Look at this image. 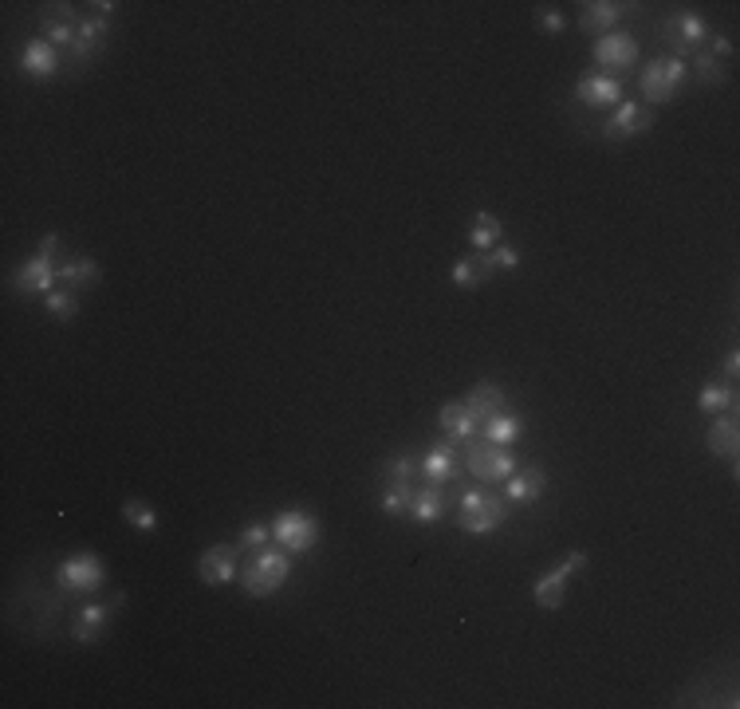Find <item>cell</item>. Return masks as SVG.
Instances as JSON below:
<instances>
[{"instance_id":"cell-1","label":"cell","mask_w":740,"mask_h":709,"mask_svg":"<svg viewBox=\"0 0 740 709\" xmlns=\"http://www.w3.org/2000/svg\"><path fill=\"white\" fill-rule=\"evenodd\" d=\"M685 79H689L685 60H678V56H658V60H650L646 71L638 75V87H642V99H646V103L666 107V103H674V99H678V91L685 87Z\"/></svg>"},{"instance_id":"cell-2","label":"cell","mask_w":740,"mask_h":709,"mask_svg":"<svg viewBox=\"0 0 740 709\" xmlns=\"http://www.w3.org/2000/svg\"><path fill=\"white\" fill-rule=\"evenodd\" d=\"M56 253H60V237L48 233L36 249V257H28L20 268H16V292L28 300V296H48L56 288Z\"/></svg>"},{"instance_id":"cell-3","label":"cell","mask_w":740,"mask_h":709,"mask_svg":"<svg viewBox=\"0 0 740 709\" xmlns=\"http://www.w3.org/2000/svg\"><path fill=\"white\" fill-rule=\"evenodd\" d=\"M504 520H508V505L496 497L493 489H469V493L461 497V513H457L461 532H469V536H489V532H496Z\"/></svg>"},{"instance_id":"cell-4","label":"cell","mask_w":740,"mask_h":709,"mask_svg":"<svg viewBox=\"0 0 740 709\" xmlns=\"http://www.w3.org/2000/svg\"><path fill=\"white\" fill-rule=\"evenodd\" d=\"M288 576H292V560H288V552H272V548H264L252 564H245L241 583H245V591L252 595V599H264V595H276V591L288 583Z\"/></svg>"},{"instance_id":"cell-5","label":"cell","mask_w":740,"mask_h":709,"mask_svg":"<svg viewBox=\"0 0 740 709\" xmlns=\"http://www.w3.org/2000/svg\"><path fill=\"white\" fill-rule=\"evenodd\" d=\"M465 469L477 477V481H508L512 473H516V457H512V450L508 446H493V442H465Z\"/></svg>"},{"instance_id":"cell-6","label":"cell","mask_w":740,"mask_h":709,"mask_svg":"<svg viewBox=\"0 0 740 709\" xmlns=\"http://www.w3.org/2000/svg\"><path fill=\"white\" fill-rule=\"evenodd\" d=\"M272 540L284 548V552H311L315 540H319V520L304 509H288L272 520Z\"/></svg>"},{"instance_id":"cell-7","label":"cell","mask_w":740,"mask_h":709,"mask_svg":"<svg viewBox=\"0 0 740 709\" xmlns=\"http://www.w3.org/2000/svg\"><path fill=\"white\" fill-rule=\"evenodd\" d=\"M662 36H666V44L681 56H697L701 48H705V40H709V24L697 16V12H674V16H666V24H662Z\"/></svg>"},{"instance_id":"cell-8","label":"cell","mask_w":740,"mask_h":709,"mask_svg":"<svg viewBox=\"0 0 740 709\" xmlns=\"http://www.w3.org/2000/svg\"><path fill=\"white\" fill-rule=\"evenodd\" d=\"M56 583H60L63 591H99L107 583V568H103L99 556L79 552V556L63 560L60 568H56Z\"/></svg>"},{"instance_id":"cell-9","label":"cell","mask_w":740,"mask_h":709,"mask_svg":"<svg viewBox=\"0 0 740 709\" xmlns=\"http://www.w3.org/2000/svg\"><path fill=\"white\" fill-rule=\"evenodd\" d=\"M457 465H461V450H457V442H449V438H441V442H433L430 450L422 453V461H418V473H422V481L426 485H449L453 477H457Z\"/></svg>"},{"instance_id":"cell-10","label":"cell","mask_w":740,"mask_h":709,"mask_svg":"<svg viewBox=\"0 0 740 709\" xmlns=\"http://www.w3.org/2000/svg\"><path fill=\"white\" fill-rule=\"evenodd\" d=\"M595 64L603 67V71H626V67L638 64V40H634V32H607L603 40H595Z\"/></svg>"},{"instance_id":"cell-11","label":"cell","mask_w":740,"mask_h":709,"mask_svg":"<svg viewBox=\"0 0 740 709\" xmlns=\"http://www.w3.org/2000/svg\"><path fill=\"white\" fill-rule=\"evenodd\" d=\"M197 576H201L205 587H225V583H233L241 576V568H237V548H233V544H213V548H205L201 560H197Z\"/></svg>"},{"instance_id":"cell-12","label":"cell","mask_w":740,"mask_h":709,"mask_svg":"<svg viewBox=\"0 0 740 709\" xmlns=\"http://www.w3.org/2000/svg\"><path fill=\"white\" fill-rule=\"evenodd\" d=\"M654 127V115L642 107V103H634V99H622L615 107V115L603 123V138H611V142H626V138H638V134H646V130Z\"/></svg>"},{"instance_id":"cell-13","label":"cell","mask_w":740,"mask_h":709,"mask_svg":"<svg viewBox=\"0 0 740 709\" xmlns=\"http://www.w3.org/2000/svg\"><path fill=\"white\" fill-rule=\"evenodd\" d=\"M115 607H123V595H115L111 603H83V607L75 611V619H71V639L83 646L99 643V639H103V627H107V619H111Z\"/></svg>"},{"instance_id":"cell-14","label":"cell","mask_w":740,"mask_h":709,"mask_svg":"<svg viewBox=\"0 0 740 709\" xmlns=\"http://www.w3.org/2000/svg\"><path fill=\"white\" fill-rule=\"evenodd\" d=\"M575 95H579V103L583 107H591V111H607V107H618L622 103V83H618V75H583L579 83H575Z\"/></svg>"},{"instance_id":"cell-15","label":"cell","mask_w":740,"mask_h":709,"mask_svg":"<svg viewBox=\"0 0 740 709\" xmlns=\"http://www.w3.org/2000/svg\"><path fill=\"white\" fill-rule=\"evenodd\" d=\"M111 36V20L107 16H87V20H79V28H75V44L67 48L71 52V64H87V60H95V52L103 48V40Z\"/></svg>"},{"instance_id":"cell-16","label":"cell","mask_w":740,"mask_h":709,"mask_svg":"<svg viewBox=\"0 0 740 709\" xmlns=\"http://www.w3.org/2000/svg\"><path fill=\"white\" fill-rule=\"evenodd\" d=\"M630 8H634V4H618V0H591V4H579V28H583L587 36H607Z\"/></svg>"},{"instance_id":"cell-17","label":"cell","mask_w":740,"mask_h":709,"mask_svg":"<svg viewBox=\"0 0 740 709\" xmlns=\"http://www.w3.org/2000/svg\"><path fill=\"white\" fill-rule=\"evenodd\" d=\"M20 71L32 75V79H52V75L60 71V52H56V44H48V40H28L24 52H20Z\"/></svg>"},{"instance_id":"cell-18","label":"cell","mask_w":740,"mask_h":709,"mask_svg":"<svg viewBox=\"0 0 740 709\" xmlns=\"http://www.w3.org/2000/svg\"><path fill=\"white\" fill-rule=\"evenodd\" d=\"M571 564H555V568H548L540 580H536V587H532V595H536V607L540 611H559L563 607V595H567V580H571Z\"/></svg>"},{"instance_id":"cell-19","label":"cell","mask_w":740,"mask_h":709,"mask_svg":"<svg viewBox=\"0 0 740 709\" xmlns=\"http://www.w3.org/2000/svg\"><path fill=\"white\" fill-rule=\"evenodd\" d=\"M437 426L445 430V438H449V442L465 446V442L477 434V426H481V422L469 414V406H465V402H445V406L437 410Z\"/></svg>"},{"instance_id":"cell-20","label":"cell","mask_w":740,"mask_h":709,"mask_svg":"<svg viewBox=\"0 0 740 709\" xmlns=\"http://www.w3.org/2000/svg\"><path fill=\"white\" fill-rule=\"evenodd\" d=\"M544 489H548V473H544L540 465H528V469H520V473H512V477L504 481V493H508V501H516V505L540 501Z\"/></svg>"},{"instance_id":"cell-21","label":"cell","mask_w":740,"mask_h":709,"mask_svg":"<svg viewBox=\"0 0 740 709\" xmlns=\"http://www.w3.org/2000/svg\"><path fill=\"white\" fill-rule=\"evenodd\" d=\"M56 284L67 292H87L91 284H99V260L95 257H67L56 268Z\"/></svg>"},{"instance_id":"cell-22","label":"cell","mask_w":740,"mask_h":709,"mask_svg":"<svg viewBox=\"0 0 740 709\" xmlns=\"http://www.w3.org/2000/svg\"><path fill=\"white\" fill-rule=\"evenodd\" d=\"M705 446L713 457H737V446H740V426L733 414H713L709 422V434H705Z\"/></svg>"},{"instance_id":"cell-23","label":"cell","mask_w":740,"mask_h":709,"mask_svg":"<svg viewBox=\"0 0 740 709\" xmlns=\"http://www.w3.org/2000/svg\"><path fill=\"white\" fill-rule=\"evenodd\" d=\"M414 473H418V461L414 457H406V453H398V457H390L386 465H382V493H402V497H414Z\"/></svg>"},{"instance_id":"cell-24","label":"cell","mask_w":740,"mask_h":709,"mask_svg":"<svg viewBox=\"0 0 740 709\" xmlns=\"http://www.w3.org/2000/svg\"><path fill=\"white\" fill-rule=\"evenodd\" d=\"M406 516H410L414 524H437V520H445V493H441V489H433V485L414 489Z\"/></svg>"},{"instance_id":"cell-25","label":"cell","mask_w":740,"mask_h":709,"mask_svg":"<svg viewBox=\"0 0 740 709\" xmlns=\"http://www.w3.org/2000/svg\"><path fill=\"white\" fill-rule=\"evenodd\" d=\"M465 406H469V414L477 418V422H489L496 410H504V390H500V383H477V387L469 390V398H461Z\"/></svg>"},{"instance_id":"cell-26","label":"cell","mask_w":740,"mask_h":709,"mask_svg":"<svg viewBox=\"0 0 740 709\" xmlns=\"http://www.w3.org/2000/svg\"><path fill=\"white\" fill-rule=\"evenodd\" d=\"M489 276H493L489 253H481V257H461L457 264H453V284H457L461 292H477Z\"/></svg>"},{"instance_id":"cell-27","label":"cell","mask_w":740,"mask_h":709,"mask_svg":"<svg viewBox=\"0 0 740 709\" xmlns=\"http://www.w3.org/2000/svg\"><path fill=\"white\" fill-rule=\"evenodd\" d=\"M481 438H485V442H493V446H512V442L520 438V414H512V410H496L493 418L481 426Z\"/></svg>"},{"instance_id":"cell-28","label":"cell","mask_w":740,"mask_h":709,"mask_svg":"<svg viewBox=\"0 0 740 709\" xmlns=\"http://www.w3.org/2000/svg\"><path fill=\"white\" fill-rule=\"evenodd\" d=\"M697 406H701L705 414H725V410H733V406H737V387H733V383H717V379H709V383L701 387V394H697Z\"/></svg>"},{"instance_id":"cell-29","label":"cell","mask_w":740,"mask_h":709,"mask_svg":"<svg viewBox=\"0 0 740 709\" xmlns=\"http://www.w3.org/2000/svg\"><path fill=\"white\" fill-rule=\"evenodd\" d=\"M500 233H504V221H500L496 213H485V209H481V213L473 217V225H469V241H473V249H481V253L496 249Z\"/></svg>"},{"instance_id":"cell-30","label":"cell","mask_w":740,"mask_h":709,"mask_svg":"<svg viewBox=\"0 0 740 709\" xmlns=\"http://www.w3.org/2000/svg\"><path fill=\"white\" fill-rule=\"evenodd\" d=\"M689 79H697L701 87H721V83H725V64L701 48V52L693 56V64H689Z\"/></svg>"},{"instance_id":"cell-31","label":"cell","mask_w":740,"mask_h":709,"mask_svg":"<svg viewBox=\"0 0 740 709\" xmlns=\"http://www.w3.org/2000/svg\"><path fill=\"white\" fill-rule=\"evenodd\" d=\"M44 304H48V312L56 316V323H67V320H75V312H79V292L52 288V292L44 296Z\"/></svg>"},{"instance_id":"cell-32","label":"cell","mask_w":740,"mask_h":709,"mask_svg":"<svg viewBox=\"0 0 740 709\" xmlns=\"http://www.w3.org/2000/svg\"><path fill=\"white\" fill-rule=\"evenodd\" d=\"M123 516L138 528V532H154V528H158V513H154V505H150V501L130 497V501H123Z\"/></svg>"},{"instance_id":"cell-33","label":"cell","mask_w":740,"mask_h":709,"mask_svg":"<svg viewBox=\"0 0 740 709\" xmlns=\"http://www.w3.org/2000/svg\"><path fill=\"white\" fill-rule=\"evenodd\" d=\"M40 24H44V40L52 44L56 40V48H71L75 44V28L79 24H71V20H52V16H40Z\"/></svg>"},{"instance_id":"cell-34","label":"cell","mask_w":740,"mask_h":709,"mask_svg":"<svg viewBox=\"0 0 740 709\" xmlns=\"http://www.w3.org/2000/svg\"><path fill=\"white\" fill-rule=\"evenodd\" d=\"M268 544H272V524H248V528H241V548L264 552Z\"/></svg>"},{"instance_id":"cell-35","label":"cell","mask_w":740,"mask_h":709,"mask_svg":"<svg viewBox=\"0 0 740 709\" xmlns=\"http://www.w3.org/2000/svg\"><path fill=\"white\" fill-rule=\"evenodd\" d=\"M536 24H540V32H548V36H559V32L567 28L563 12H559V8H548V4L536 8Z\"/></svg>"},{"instance_id":"cell-36","label":"cell","mask_w":740,"mask_h":709,"mask_svg":"<svg viewBox=\"0 0 740 709\" xmlns=\"http://www.w3.org/2000/svg\"><path fill=\"white\" fill-rule=\"evenodd\" d=\"M489 264H493V272L496 268L500 272H516L520 268V253L512 245H496V249H489Z\"/></svg>"},{"instance_id":"cell-37","label":"cell","mask_w":740,"mask_h":709,"mask_svg":"<svg viewBox=\"0 0 740 709\" xmlns=\"http://www.w3.org/2000/svg\"><path fill=\"white\" fill-rule=\"evenodd\" d=\"M410 509V497H402V493H382V513L386 516H402Z\"/></svg>"},{"instance_id":"cell-38","label":"cell","mask_w":740,"mask_h":709,"mask_svg":"<svg viewBox=\"0 0 740 709\" xmlns=\"http://www.w3.org/2000/svg\"><path fill=\"white\" fill-rule=\"evenodd\" d=\"M40 16H52V20H71L75 24V8L71 4H44V12Z\"/></svg>"},{"instance_id":"cell-39","label":"cell","mask_w":740,"mask_h":709,"mask_svg":"<svg viewBox=\"0 0 740 709\" xmlns=\"http://www.w3.org/2000/svg\"><path fill=\"white\" fill-rule=\"evenodd\" d=\"M737 375H740V351H729V359H725V379L737 383Z\"/></svg>"},{"instance_id":"cell-40","label":"cell","mask_w":740,"mask_h":709,"mask_svg":"<svg viewBox=\"0 0 740 709\" xmlns=\"http://www.w3.org/2000/svg\"><path fill=\"white\" fill-rule=\"evenodd\" d=\"M567 564H571L575 572H579V568H587V552H571V556H567Z\"/></svg>"},{"instance_id":"cell-41","label":"cell","mask_w":740,"mask_h":709,"mask_svg":"<svg viewBox=\"0 0 740 709\" xmlns=\"http://www.w3.org/2000/svg\"><path fill=\"white\" fill-rule=\"evenodd\" d=\"M91 8H99V16H111L119 4H115V0H99V4H91Z\"/></svg>"}]
</instances>
